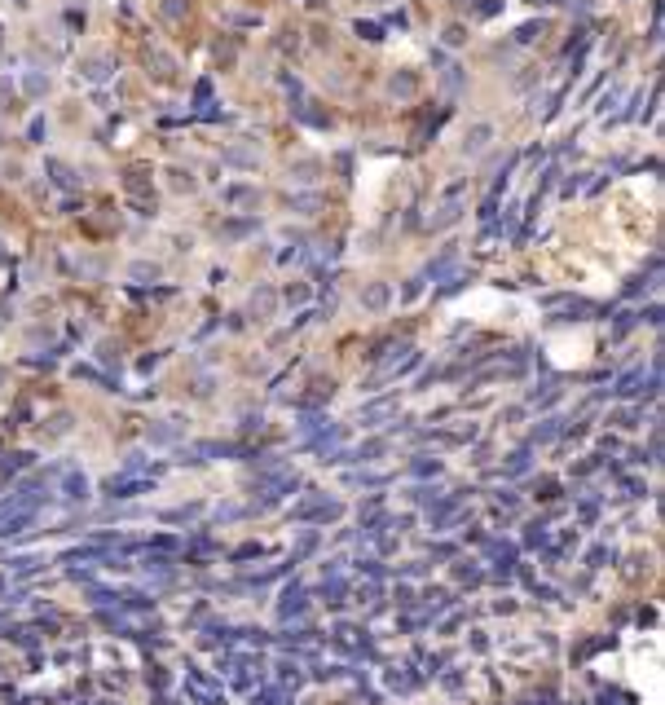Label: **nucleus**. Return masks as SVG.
I'll use <instances>...</instances> for the list:
<instances>
[{
  "label": "nucleus",
  "mask_w": 665,
  "mask_h": 705,
  "mask_svg": "<svg viewBox=\"0 0 665 705\" xmlns=\"http://www.w3.org/2000/svg\"><path fill=\"white\" fill-rule=\"evenodd\" d=\"M458 217V199H450V203H445V208L437 212V217H432V225H437V230H441V225H450Z\"/></svg>",
  "instance_id": "f03ea898"
},
{
  "label": "nucleus",
  "mask_w": 665,
  "mask_h": 705,
  "mask_svg": "<svg viewBox=\"0 0 665 705\" xmlns=\"http://www.w3.org/2000/svg\"><path fill=\"white\" fill-rule=\"evenodd\" d=\"M383 300H388V291H383V286H370V291H366V304H370V309H379Z\"/></svg>",
  "instance_id": "7ed1b4c3"
},
{
  "label": "nucleus",
  "mask_w": 665,
  "mask_h": 705,
  "mask_svg": "<svg viewBox=\"0 0 665 705\" xmlns=\"http://www.w3.org/2000/svg\"><path fill=\"white\" fill-rule=\"evenodd\" d=\"M493 137V128L489 124H476V128H471V137H467V150L471 154H476V150H485V141Z\"/></svg>",
  "instance_id": "f257e3e1"
}]
</instances>
